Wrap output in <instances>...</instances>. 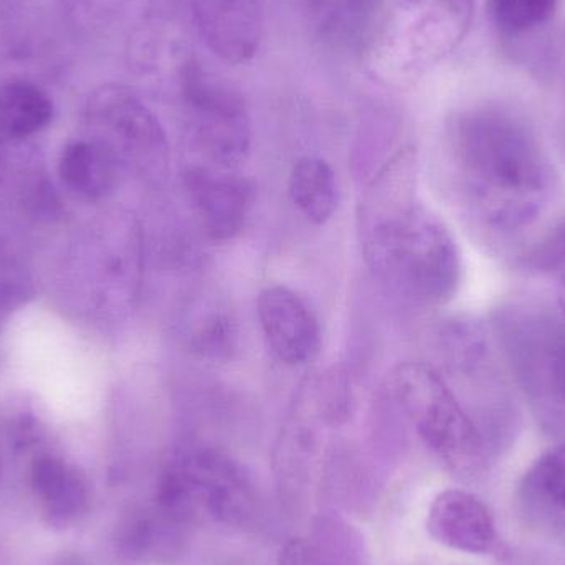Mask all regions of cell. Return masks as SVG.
<instances>
[{
	"instance_id": "cell-17",
	"label": "cell",
	"mask_w": 565,
	"mask_h": 565,
	"mask_svg": "<svg viewBox=\"0 0 565 565\" xmlns=\"http://www.w3.org/2000/svg\"><path fill=\"white\" fill-rule=\"evenodd\" d=\"M559 0H487L494 29L504 36H524L547 25L556 15Z\"/></svg>"
},
{
	"instance_id": "cell-15",
	"label": "cell",
	"mask_w": 565,
	"mask_h": 565,
	"mask_svg": "<svg viewBox=\"0 0 565 565\" xmlns=\"http://www.w3.org/2000/svg\"><path fill=\"white\" fill-rule=\"evenodd\" d=\"M49 93L29 79H10L0 86V135L22 142L42 132L53 119Z\"/></svg>"
},
{
	"instance_id": "cell-13",
	"label": "cell",
	"mask_w": 565,
	"mask_h": 565,
	"mask_svg": "<svg viewBox=\"0 0 565 565\" xmlns=\"http://www.w3.org/2000/svg\"><path fill=\"white\" fill-rule=\"evenodd\" d=\"M385 0H305L311 35L335 53L367 50L382 25Z\"/></svg>"
},
{
	"instance_id": "cell-18",
	"label": "cell",
	"mask_w": 565,
	"mask_h": 565,
	"mask_svg": "<svg viewBox=\"0 0 565 565\" xmlns=\"http://www.w3.org/2000/svg\"><path fill=\"white\" fill-rule=\"evenodd\" d=\"M527 484L551 507L565 511V441L537 458L527 475Z\"/></svg>"
},
{
	"instance_id": "cell-5",
	"label": "cell",
	"mask_w": 565,
	"mask_h": 565,
	"mask_svg": "<svg viewBox=\"0 0 565 565\" xmlns=\"http://www.w3.org/2000/svg\"><path fill=\"white\" fill-rule=\"evenodd\" d=\"M391 387L424 444L448 470L467 478L483 470V435L434 367L405 362L392 372Z\"/></svg>"
},
{
	"instance_id": "cell-20",
	"label": "cell",
	"mask_w": 565,
	"mask_h": 565,
	"mask_svg": "<svg viewBox=\"0 0 565 565\" xmlns=\"http://www.w3.org/2000/svg\"><path fill=\"white\" fill-rule=\"evenodd\" d=\"M524 267L540 274L565 277V224L554 228L540 244L527 252L524 257Z\"/></svg>"
},
{
	"instance_id": "cell-14",
	"label": "cell",
	"mask_w": 565,
	"mask_h": 565,
	"mask_svg": "<svg viewBox=\"0 0 565 565\" xmlns=\"http://www.w3.org/2000/svg\"><path fill=\"white\" fill-rule=\"evenodd\" d=\"M121 169L115 159L92 139L68 142L58 161V174L70 194L86 202L108 198L118 185Z\"/></svg>"
},
{
	"instance_id": "cell-25",
	"label": "cell",
	"mask_w": 565,
	"mask_h": 565,
	"mask_svg": "<svg viewBox=\"0 0 565 565\" xmlns=\"http://www.w3.org/2000/svg\"><path fill=\"white\" fill-rule=\"evenodd\" d=\"M0 478H2V461H0Z\"/></svg>"
},
{
	"instance_id": "cell-1",
	"label": "cell",
	"mask_w": 565,
	"mask_h": 565,
	"mask_svg": "<svg viewBox=\"0 0 565 565\" xmlns=\"http://www.w3.org/2000/svg\"><path fill=\"white\" fill-rule=\"evenodd\" d=\"M448 158L467 207L484 227L513 234L531 227L553 194V168L524 119L477 106L448 126Z\"/></svg>"
},
{
	"instance_id": "cell-21",
	"label": "cell",
	"mask_w": 565,
	"mask_h": 565,
	"mask_svg": "<svg viewBox=\"0 0 565 565\" xmlns=\"http://www.w3.org/2000/svg\"><path fill=\"white\" fill-rule=\"evenodd\" d=\"M278 565H332L316 544L308 540H289L281 547Z\"/></svg>"
},
{
	"instance_id": "cell-3",
	"label": "cell",
	"mask_w": 565,
	"mask_h": 565,
	"mask_svg": "<svg viewBox=\"0 0 565 565\" xmlns=\"http://www.w3.org/2000/svg\"><path fill=\"white\" fill-rule=\"evenodd\" d=\"M473 0H402L369 46V70L405 85L458 49L473 20Z\"/></svg>"
},
{
	"instance_id": "cell-2",
	"label": "cell",
	"mask_w": 565,
	"mask_h": 565,
	"mask_svg": "<svg viewBox=\"0 0 565 565\" xmlns=\"http://www.w3.org/2000/svg\"><path fill=\"white\" fill-rule=\"evenodd\" d=\"M361 238L369 265L424 305L457 295L461 257L447 225L415 201L414 149H404L362 199Z\"/></svg>"
},
{
	"instance_id": "cell-8",
	"label": "cell",
	"mask_w": 565,
	"mask_h": 565,
	"mask_svg": "<svg viewBox=\"0 0 565 565\" xmlns=\"http://www.w3.org/2000/svg\"><path fill=\"white\" fill-rule=\"evenodd\" d=\"M258 319L268 348L282 364H308L321 351L318 318L292 289H264L258 298Z\"/></svg>"
},
{
	"instance_id": "cell-4",
	"label": "cell",
	"mask_w": 565,
	"mask_h": 565,
	"mask_svg": "<svg viewBox=\"0 0 565 565\" xmlns=\"http://www.w3.org/2000/svg\"><path fill=\"white\" fill-rule=\"evenodd\" d=\"M257 498L247 475L214 448L179 454L159 477L154 508L175 526H242L254 516Z\"/></svg>"
},
{
	"instance_id": "cell-22",
	"label": "cell",
	"mask_w": 565,
	"mask_h": 565,
	"mask_svg": "<svg viewBox=\"0 0 565 565\" xmlns=\"http://www.w3.org/2000/svg\"><path fill=\"white\" fill-rule=\"evenodd\" d=\"M32 296L25 281L0 282V329L13 311L22 308Z\"/></svg>"
},
{
	"instance_id": "cell-19",
	"label": "cell",
	"mask_w": 565,
	"mask_h": 565,
	"mask_svg": "<svg viewBox=\"0 0 565 565\" xmlns=\"http://www.w3.org/2000/svg\"><path fill=\"white\" fill-rule=\"evenodd\" d=\"M63 12L83 29L108 25L122 12L129 0H58Z\"/></svg>"
},
{
	"instance_id": "cell-6",
	"label": "cell",
	"mask_w": 565,
	"mask_h": 565,
	"mask_svg": "<svg viewBox=\"0 0 565 565\" xmlns=\"http://www.w3.org/2000/svg\"><path fill=\"white\" fill-rule=\"evenodd\" d=\"M83 136L102 146L121 171L156 179L168 169L169 146L161 121L126 86L105 85L89 95Z\"/></svg>"
},
{
	"instance_id": "cell-7",
	"label": "cell",
	"mask_w": 565,
	"mask_h": 565,
	"mask_svg": "<svg viewBox=\"0 0 565 565\" xmlns=\"http://www.w3.org/2000/svg\"><path fill=\"white\" fill-rule=\"evenodd\" d=\"M181 92L192 136L204 154L222 169L242 164L250 152L252 132L241 93L192 60L182 66Z\"/></svg>"
},
{
	"instance_id": "cell-24",
	"label": "cell",
	"mask_w": 565,
	"mask_h": 565,
	"mask_svg": "<svg viewBox=\"0 0 565 565\" xmlns=\"http://www.w3.org/2000/svg\"><path fill=\"white\" fill-rule=\"evenodd\" d=\"M557 301H559L561 311L565 316V277L561 278L559 291H557Z\"/></svg>"
},
{
	"instance_id": "cell-23",
	"label": "cell",
	"mask_w": 565,
	"mask_h": 565,
	"mask_svg": "<svg viewBox=\"0 0 565 565\" xmlns=\"http://www.w3.org/2000/svg\"><path fill=\"white\" fill-rule=\"evenodd\" d=\"M19 145V142L10 141V139L3 138L0 135V191L6 185L7 179H9L10 172V154H12V146Z\"/></svg>"
},
{
	"instance_id": "cell-10",
	"label": "cell",
	"mask_w": 565,
	"mask_h": 565,
	"mask_svg": "<svg viewBox=\"0 0 565 565\" xmlns=\"http://www.w3.org/2000/svg\"><path fill=\"white\" fill-rule=\"evenodd\" d=\"M194 12L205 45L222 62L254 58L264 33L260 0H194Z\"/></svg>"
},
{
	"instance_id": "cell-16",
	"label": "cell",
	"mask_w": 565,
	"mask_h": 565,
	"mask_svg": "<svg viewBox=\"0 0 565 565\" xmlns=\"http://www.w3.org/2000/svg\"><path fill=\"white\" fill-rule=\"evenodd\" d=\"M289 195L309 222L326 224L338 205V185L328 162L319 158H302L289 175Z\"/></svg>"
},
{
	"instance_id": "cell-11",
	"label": "cell",
	"mask_w": 565,
	"mask_h": 565,
	"mask_svg": "<svg viewBox=\"0 0 565 565\" xmlns=\"http://www.w3.org/2000/svg\"><path fill=\"white\" fill-rule=\"evenodd\" d=\"M431 540L458 553H493L498 544L497 523L490 508L465 490L441 491L427 516Z\"/></svg>"
},
{
	"instance_id": "cell-12",
	"label": "cell",
	"mask_w": 565,
	"mask_h": 565,
	"mask_svg": "<svg viewBox=\"0 0 565 565\" xmlns=\"http://www.w3.org/2000/svg\"><path fill=\"white\" fill-rule=\"evenodd\" d=\"M29 481L40 516L56 530L78 523L92 507L88 477L58 455L36 457L30 465Z\"/></svg>"
},
{
	"instance_id": "cell-9",
	"label": "cell",
	"mask_w": 565,
	"mask_h": 565,
	"mask_svg": "<svg viewBox=\"0 0 565 565\" xmlns=\"http://www.w3.org/2000/svg\"><path fill=\"white\" fill-rule=\"evenodd\" d=\"M185 188L212 241L227 242L241 234L254 207V182L227 172L192 169L185 175Z\"/></svg>"
}]
</instances>
